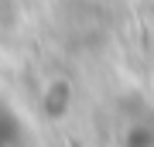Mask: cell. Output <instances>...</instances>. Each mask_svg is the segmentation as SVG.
<instances>
[{"mask_svg":"<svg viewBox=\"0 0 154 147\" xmlns=\"http://www.w3.org/2000/svg\"><path fill=\"white\" fill-rule=\"evenodd\" d=\"M14 137H17V120H14L11 109L0 103V147H11Z\"/></svg>","mask_w":154,"mask_h":147,"instance_id":"cell-1","label":"cell"}]
</instances>
